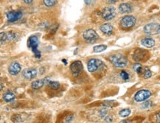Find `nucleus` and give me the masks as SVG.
Here are the masks:
<instances>
[{"label": "nucleus", "mask_w": 160, "mask_h": 123, "mask_svg": "<svg viewBox=\"0 0 160 123\" xmlns=\"http://www.w3.org/2000/svg\"><path fill=\"white\" fill-rule=\"evenodd\" d=\"M132 6L131 5L129 4V3H122L119 5V10L120 13L124 14V13H129L132 11Z\"/></svg>", "instance_id": "nucleus-15"}, {"label": "nucleus", "mask_w": 160, "mask_h": 123, "mask_svg": "<svg viewBox=\"0 0 160 123\" xmlns=\"http://www.w3.org/2000/svg\"><path fill=\"white\" fill-rule=\"evenodd\" d=\"M117 1L118 0H107V2H108L109 4H115Z\"/></svg>", "instance_id": "nucleus-36"}, {"label": "nucleus", "mask_w": 160, "mask_h": 123, "mask_svg": "<svg viewBox=\"0 0 160 123\" xmlns=\"http://www.w3.org/2000/svg\"><path fill=\"white\" fill-rule=\"evenodd\" d=\"M0 38H1V44L2 45L5 42V41H7L6 32H2L1 33H0Z\"/></svg>", "instance_id": "nucleus-30"}, {"label": "nucleus", "mask_w": 160, "mask_h": 123, "mask_svg": "<svg viewBox=\"0 0 160 123\" xmlns=\"http://www.w3.org/2000/svg\"><path fill=\"white\" fill-rule=\"evenodd\" d=\"M145 33L148 35H155L160 33V24L159 23L152 22L149 23L144 27Z\"/></svg>", "instance_id": "nucleus-4"}, {"label": "nucleus", "mask_w": 160, "mask_h": 123, "mask_svg": "<svg viewBox=\"0 0 160 123\" xmlns=\"http://www.w3.org/2000/svg\"><path fill=\"white\" fill-rule=\"evenodd\" d=\"M116 13V8L112 6L105 7L103 9L101 13V16L103 19H104L106 21H110V20L113 19L115 17Z\"/></svg>", "instance_id": "nucleus-9"}, {"label": "nucleus", "mask_w": 160, "mask_h": 123, "mask_svg": "<svg viewBox=\"0 0 160 123\" xmlns=\"http://www.w3.org/2000/svg\"><path fill=\"white\" fill-rule=\"evenodd\" d=\"M120 77L123 80H128L129 79L128 73H127L125 71L120 72Z\"/></svg>", "instance_id": "nucleus-29"}, {"label": "nucleus", "mask_w": 160, "mask_h": 123, "mask_svg": "<svg viewBox=\"0 0 160 123\" xmlns=\"http://www.w3.org/2000/svg\"><path fill=\"white\" fill-rule=\"evenodd\" d=\"M102 106L106 108H113L118 106V102L114 100H105L103 102Z\"/></svg>", "instance_id": "nucleus-19"}, {"label": "nucleus", "mask_w": 160, "mask_h": 123, "mask_svg": "<svg viewBox=\"0 0 160 123\" xmlns=\"http://www.w3.org/2000/svg\"><path fill=\"white\" fill-rule=\"evenodd\" d=\"M2 89H3V84H1V90H2Z\"/></svg>", "instance_id": "nucleus-38"}, {"label": "nucleus", "mask_w": 160, "mask_h": 123, "mask_svg": "<svg viewBox=\"0 0 160 123\" xmlns=\"http://www.w3.org/2000/svg\"><path fill=\"white\" fill-rule=\"evenodd\" d=\"M2 99L6 102H10L16 99V96L13 92L10 91H8L3 95Z\"/></svg>", "instance_id": "nucleus-17"}, {"label": "nucleus", "mask_w": 160, "mask_h": 123, "mask_svg": "<svg viewBox=\"0 0 160 123\" xmlns=\"http://www.w3.org/2000/svg\"><path fill=\"white\" fill-rule=\"evenodd\" d=\"M47 85H48V86L51 88V89H53V90L59 89L60 86H61L59 82H58V81H53V80H50V82L48 83V84Z\"/></svg>", "instance_id": "nucleus-22"}, {"label": "nucleus", "mask_w": 160, "mask_h": 123, "mask_svg": "<svg viewBox=\"0 0 160 123\" xmlns=\"http://www.w3.org/2000/svg\"><path fill=\"white\" fill-rule=\"evenodd\" d=\"M137 22V19L134 16L128 15L123 16L120 21V24L123 29L125 30H128V29L132 28Z\"/></svg>", "instance_id": "nucleus-3"}, {"label": "nucleus", "mask_w": 160, "mask_h": 123, "mask_svg": "<svg viewBox=\"0 0 160 123\" xmlns=\"http://www.w3.org/2000/svg\"><path fill=\"white\" fill-rule=\"evenodd\" d=\"M16 37V34L14 33V32H6V38H7V41H12V40L15 39Z\"/></svg>", "instance_id": "nucleus-28"}, {"label": "nucleus", "mask_w": 160, "mask_h": 123, "mask_svg": "<svg viewBox=\"0 0 160 123\" xmlns=\"http://www.w3.org/2000/svg\"><path fill=\"white\" fill-rule=\"evenodd\" d=\"M100 30L105 35H111L113 33L114 28L109 23H105V24H103L100 27Z\"/></svg>", "instance_id": "nucleus-14"}, {"label": "nucleus", "mask_w": 160, "mask_h": 123, "mask_svg": "<svg viewBox=\"0 0 160 123\" xmlns=\"http://www.w3.org/2000/svg\"><path fill=\"white\" fill-rule=\"evenodd\" d=\"M22 1L25 3V4L30 5V4H31L32 2H33V0H22Z\"/></svg>", "instance_id": "nucleus-35"}, {"label": "nucleus", "mask_w": 160, "mask_h": 123, "mask_svg": "<svg viewBox=\"0 0 160 123\" xmlns=\"http://www.w3.org/2000/svg\"><path fill=\"white\" fill-rule=\"evenodd\" d=\"M45 84L44 80H37L33 81L31 84V87L33 89H39L41 88Z\"/></svg>", "instance_id": "nucleus-18"}, {"label": "nucleus", "mask_w": 160, "mask_h": 123, "mask_svg": "<svg viewBox=\"0 0 160 123\" xmlns=\"http://www.w3.org/2000/svg\"><path fill=\"white\" fill-rule=\"evenodd\" d=\"M152 95L151 91H149L147 89H142L138 91L137 93L134 95V99L136 102H141L146 101L150 96Z\"/></svg>", "instance_id": "nucleus-8"}, {"label": "nucleus", "mask_w": 160, "mask_h": 123, "mask_svg": "<svg viewBox=\"0 0 160 123\" xmlns=\"http://www.w3.org/2000/svg\"><path fill=\"white\" fill-rule=\"evenodd\" d=\"M106 49H107L106 45H104V44L97 45V46H94L93 47V51L94 52H95V53H100V52L105 51Z\"/></svg>", "instance_id": "nucleus-21"}, {"label": "nucleus", "mask_w": 160, "mask_h": 123, "mask_svg": "<svg viewBox=\"0 0 160 123\" xmlns=\"http://www.w3.org/2000/svg\"><path fill=\"white\" fill-rule=\"evenodd\" d=\"M39 45V41L37 36L32 35L29 38L28 40V47L29 48L31 49L32 52H33L36 58H41V52L38 50Z\"/></svg>", "instance_id": "nucleus-2"}, {"label": "nucleus", "mask_w": 160, "mask_h": 123, "mask_svg": "<svg viewBox=\"0 0 160 123\" xmlns=\"http://www.w3.org/2000/svg\"><path fill=\"white\" fill-rule=\"evenodd\" d=\"M11 120L13 122H22V118L21 117L19 114H14L13 115Z\"/></svg>", "instance_id": "nucleus-27"}, {"label": "nucleus", "mask_w": 160, "mask_h": 123, "mask_svg": "<svg viewBox=\"0 0 160 123\" xmlns=\"http://www.w3.org/2000/svg\"><path fill=\"white\" fill-rule=\"evenodd\" d=\"M141 44L146 48H152L155 46L156 42L151 38H145L142 39Z\"/></svg>", "instance_id": "nucleus-16"}, {"label": "nucleus", "mask_w": 160, "mask_h": 123, "mask_svg": "<svg viewBox=\"0 0 160 123\" xmlns=\"http://www.w3.org/2000/svg\"><path fill=\"white\" fill-rule=\"evenodd\" d=\"M109 61L117 68H124L128 64V60L121 54H114L109 56Z\"/></svg>", "instance_id": "nucleus-1"}, {"label": "nucleus", "mask_w": 160, "mask_h": 123, "mask_svg": "<svg viewBox=\"0 0 160 123\" xmlns=\"http://www.w3.org/2000/svg\"><path fill=\"white\" fill-rule=\"evenodd\" d=\"M131 113V111L130 108H124V109H122L121 111H119V116L123 118H126V117H129Z\"/></svg>", "instance_id": "nucleus-20"}, {"label": "nucleus", "mask_w": 160, "mask_h": 123, "mask_svg": "<svg viewBox=\"0 0 160 123\" xmlns=\"http://www.w3.org/2000/svg\"><path fill=\"white\" fill-rule=\"evenodd\" d=\"M92 0H84L85 4H86V5H90L91 4H92Z\"/></svg>", "instance_id": "nucleus-37"}, {"label": "nucleus", "mask_w": 160, "mask_h": 123, "mask_svg": "<svg viewBox=\"0 0 160 123\" xmlns=\"http://www.w3.org/2000/svg\"><path fill=\"white\" fill-rule=\"evenodd\" d=\"M23 14L21 11H9L6 13V17L7 19L9 22H14V21H18L22 17Z\"/></svg>", "instance_id": "nucleus-11"}, {"label": "nucleus", "mask_w": 160, "mask_h": 123, "mask_svg": "<svg viewBox=\"0 0 160 123\" xmlns=\"http://www.w3.org/2000/svg\"><path fill=\"white\" fill-rule=\"evenodd\" d=\"M73 119H74V117L72 114L67 115V116H66V117H65L64 121H65V122H70Z\"/></svg>", "instance_id": "nucleus-31"}, {"label": "nucleus", "mask_w": 160, "mask_h": 123, "mask_svg": "<svg viewBox=\"0 0 160 123\" xmlns=\"http://www.w3.org/2000/svg\"><path fill=\"white\" fill-rule=\"evenodd\" d=\"M21 65L17 62H13L8 67V72L10 73V75H11L13 76L17 75L18 74L21 72Z\"/></svg>", "instance_id": "nucleus-13"}, {"label": "nucleus", "mask_w": 160, "mask_h": 123, "mask_svg": "<svg viewBox=\"0 0 160 123\" xmlns=\"http://www.w3.org/2000/svg\"><path fill=\"white\" fill-rule=\"evenodd\" d=\"M156 121L157 122L160 123V111L158 112V113L156 114Z\"/></svg>", "instance_id": "nucleus-34"}, {"label": "nucleus", "mask_w": 160, "mask_h": 123, "mask_svg": "<svg viewBox=\"0 0 160 123\" xmlns=\"http://www.w3.org/2000/svg\"><path fill=\"white\" fill-rule=\"evenodd\" d=\"M105 122H112V117L110 116H106L104 118Z\"/></svg>", "instance_id": "nucleus-33"}, {"label": "nucleus", "mask_w": 160, "mask_h": 123, "mask_svg": "<svg viewBox=\"0 0 160 123\" xmlns=\"http://www.w3.org/2000/svg\"><path fill=\"white\" fill-rule=\"evenodd\" d=\"M58 0H43V4L48 8L55 6Z\"/></svg>", "instance_id": "nucleus-24"}, {"label": "nucleus", "mask_w": 160, "mask_h": 123, "mask_svg": "<svg viewBox=\"0 0 160 123\" xmlns=\"http://www.w3.org/2000/svg\"><path fill=\"white\" fill-rule=\"evenodd\" d=\"M22 75L25 79L32 80L37 76V70L35 68H28L23 70Z\"/></svg>", "instance_id": "nucleus-12"}, {"label": "nucleus", "mask_w": 160, "mask_h": 123, "mask_svg": "<svg viewBox=\"0 0 160 123\" xmlns=\"http://www.w3.org/2000/svg\"><path fill=\"white\" fill-rule=\"evenodd\" d=\"M83 37L86 42L93 44L99 39V35L93 29H88L83 33Z\"/></svg>", "instance_id": "nucleus-6"}, {"label": "nucleus", "mask_w": 160, "mask_h": 123, "mask_svg": "<svg viewBox=\"0 0 160 123\" xmlns=\"http://www.w3.org/2000/svg\"><path fill=\"white\" fill-rule=\"evenodd\" d=\"M70 69L71 72L74 77H78V75L82 73L83 70V66L81 61H75L70 64Z\"/></svg>", "instance_id": "nucleus-10"}, {"label": "nucleus", "mask_w": 160, "mask_h": 123, "mask_svg": "<svg viewBox=\"0 0 160 123\" xmlns=\"http://www.w3.org/2000/svg\"><path fill=\"white\" fill-rule=\"evenodd\" d=\"M107 114H108V109H107L106 107L102 108L98 112V115H99L100 118L101 119H104L107 116Z\"/></svg>", "instance_id": "nucleus-25"}, {"label": "nucleus", "mask_w": 160, "mask_h": 123, "mask_svg": "<svg viewBox=\"0 0 160 123\" xmlns=\"http://www.w3.org/2000/svg\"><path fill=\"white\" fill-rule=\"evenodd\" d=\"M143 76L145 79H148L152 76V72L148 68H145L144 72H143Z\"/></svg>", "instance_id": "nucleus-26"}, {"label": "nucleus", "mask_w": 160, "mask_h": 123, "mask_svg": "<svg viewBox=\"0 0 160 123\" xmlns=\"http://www.w3.org/2000/svg\"><path fill=\"white\" fill-rule=\"evenodd\" d=\"M150 106H151V102H150V101H146V102H144V103L143 104V106H142V108H147L150 107Z\"/></svg>", "instance_id": "nucleus-32"}, {"label": "nucleus", "mask_w": 160, "mask_h": 123, "mask_svg": "<svg viewBox=\"0 0 160 123\" xmlns=\"http://www.w3.org/2000/svg\"><path fill=\"white\" fill-rule=\"evenodd\" d=\"M104 66L103 61L97 58H92L87 63V69L88 71L91 73H94V72H97L98 69H100L101 67Z\"/></svg>", "instance_id": "nucleus-5"}, {"label": "nucleus", "mask_w": 160, "mask_h": 123, "mask_svg": "<svg viewBox=\"0 0 160 123\" xmlns=\"http://www.w3.org/2000/svg\"><path fill=\"white\" fill-rule=\"evenodd\" d=\"M149 58V53L146 50L143 49L138 48L135 50L133 54V59L136 62H143V61H147Z\"/></svg>", "instance_id": "nucleus-7"}, {"label": "nucleus", "mask_w": 160, "mask_h": 123, "mask_svg": "<svg viewBox=\"0 0 160 123\" xmlns=\"http://www.w3.org/2000/svg\"><path fill=\"white\" fill-rule=\"evenodd\" d=\"M133 69H134V71L136 72V73H137L138 75H141V74H143V66H142V65L139 64V63H136V64H134V66H133Z\"/></svg>", "instance_id": "nucleus-23"}]
</instances>
